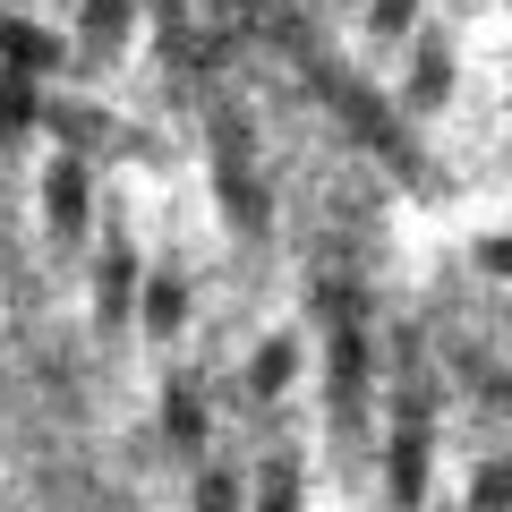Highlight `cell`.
<instances>
[{"label": "cell", "instance_id": "obj_3", "mask_svg": "<svg viewBox=\"0 0 512 512\" xmlns=\"http://www.w3.org/2000/svg\"><path fill=\"white\" fill-rule=\"evenodd\" d=\"M291 367H299L291 342H265V350H256V367H248V384H256V393H282V384H291Z\"/></svg>", "mask_w": 512, "mask_h": 512}, {"label": "cell", "instance_id": "obj_9", "mask_svg": "<svg viewBox=\"0 0 512 512\" xmlns=\"http://www.w3.org/2000/svg\"><path fill=\"white\" fill-rule=\"evenodd\" d=\"M436 94H444V52H427L419 60V103H436Z\"/></svg>", "mask_w": 512, "mask_h": 512}, {"label": "cell", "instance_id": "obj_6", "mask_svg": "<svg viewBox=\"0 0 512 512\" xmlns=\"http://www.w3.org/2000/svg\"><path fill=\"white\" fill-rule=\"evenodd\" d=\"M0 43H9V60H18V69H52V43H43V35H26V26H9Z\"/></svg>", "mask_w": 512, "mask_h": 512}, {"label": "cell", "instance_id": "obj_1", "mask_svg": "<svg viewBox=\"0 0 512 512\" xmlns=\"http://www.w3.org/2000/svg\"><path fill=\"white\" fill-rule=\"evenodd\" d=\"M43 205H52L60 231H77V222H86V171H77V163H52V180H43Z\"/></svg>", "mask_w": 512, "mask_h": 512}, {"label": "cell", "instance_id": "obj_10", "mask_svg": "<svg viewBox=\"0 0 512 512\" xmlns=\"http://www.w3.org/2000/svg\"><path fill=\"white\" fill-rule=\"evenodd\" d=\"M376 26H384V35H402V26H410V0H376Z\"/></svg>", "mask_w": 512, "mask_h": 512}, {"label": "cell", "instance_id": "obj_8", "mask_svg": "<svg viewBox=\"0 0 512 512\" xmlns=\"http://www.w3.org/2000/svg\"><path fill=\"white\" fill-rule=\"evenodd\" d=\"M120 26H128V9H120V0H94V43H111Z\"/></svg>", "mask_w": 512, "mask_h": 512}, {"label": "cell", "instance_id": "obj_4", "mask_svg": "<svg viewBox=\"0 0 512 512\" xmlns=\"http://www.w3.org/2000/svg\"><path fill=\"white\" fill-rule=\"evenodd\" d=\"M180 316H188V291L163 274V282L146 291V325H154V333H180Z\"/></svg>", "mask_w": 512, "mask_h": 512}, {"label": "cell", "instance_id": "obj_2", "mask_svg": "<svg viewBox=\"0 0 512 512\" xmlns=\"http://www.w3.org/2000/svg\"><path fill=\"white\" fill-rule=\"evenodd\" d=\"M128 299H137V256L111 248V256H103V316H111V325L128 316Z\"/></svg>", "mask_w": 512, "mask_h": 512}, {"label": "cell", "instance_id": "obj_7", "mask_svg": "<svg viewBox=\"0 0 512 512\" xmlns=\"http://www.w3.org/2000/svg\"><path fill=\"white\" fill-rule=\"evenodd\" d=\"M512 504V470H487L478 478V512H504Z\"/></svg>", "mask_w": 512, "mask_h": 512}, {"label": "cell", "instance_id": "obj_5", "mask_svg": "<svg viewBox=\"0 0 512 512\" xmlns=\"http://www.w3.org/2000/svg\"><path fill=\"white\" fill-rule=\"evenodd\" d=\"M171 436H180V444H205V402L188 393V384H171Z\"/></svg>", "mask_w": 512, "mask_h": 512}]
</instances>
